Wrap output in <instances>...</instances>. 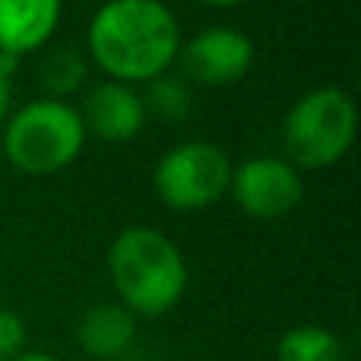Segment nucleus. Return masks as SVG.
I'll return each instance as SVG.
<instances>
[{
    "instance_id": "obj_5",
    "label": "nucleus",
    "mask_w": 361,
    "mask_h": 361,
    "mask_svg": "<svg viewBox=\"0 0 361 361\" xmlns=\"http://www.w3.org/2000/svg\"><path fill=\"white\" fill-rule=\"evenodd\" d=\"M156 193L171 209H203L216 203L231 184V162L212 143H184L165 152L156 165Z\"/></svg>"
},
{
    "instance_id": "obj_3",
    "label": "nucleus",
    "mask_w": 361,
    "mask_h": 361,
    "mask_svg": "<svg viewBox=\"0 0 361 361\" xmlns=\"http://www.w3.org/2000/svg\"><path fill=\"white\" fill-rule=\"evenodd\" d=\"M86 143V127L73 105L61 99H38L16 111L6 124V159L25 175H54L67 169Z\"/></svg>"
},
{
    "instance_id": "obj_8",
    "label": "nucleus",
    "mask_w": 361,
    "mask_h": 361,
    "mask_svg": "<svg viewBox=\"0 0 361 361\" xmlns=\"http://www.w3.org/2000/svg\"><path fill=\"white\" fill-rule=\"evenodd\" d=\"M80 118H82V127L92 130L99 140L124 143V140H133L143 130L149 114H146L140 92H133L124 82H105V86H95L86 95Z\"/></svg>"
},
{
    "instance_id": "obj_7",
    "label": "nucleus",
    "mask_w": 361,
    "mask_h": 361,
    "mask_svg": "<svg viewBox=\"0 0 361 361\" xmlns=\"http://www.w3.org/2000/svg\"><path fill=\"white\" fill-rule=\"evenodd\" d=\"M254 63V44L238 29H206L193 35L180 51V67L190 80L209 82V86H225V82L241 80Z\"/></svg>"
},
{
    "instance_id": "obj_2",
    "label": "nucleus",
    "mask_w": 361,
    "mask_h": 361,
    "mask_svg": "<svg viewBox=\"0 0 361 361\" xmlns=\"http://www.w3.org/2000/svg\"><path fill=\"white\" fill-rule=\"evenodd\" d=\"M108 269L130 314L159 317L187 288V263L171 238L156 228H127L108 250Z\"/></svg>"
},
{
    "instance_id": "obj_1",
    "label": "nucleus",
    "mask_w": 361,
    "mask_h": 361,
    "mask_svg": "<svg viewBox=\"0 0 361 361\" xmlns=\"http://www.w3.org/2000/svg\"><path fill=\"white\" fill-rule=\"evenodd\" d=\"M178 48V19L159 0H108L89 23L92 61L124 86L159 80Z\"/></svg>"
},
{
    "instance_id": "obj_14",
    "label": "nucleus",
    "mask_w": 361,
    "mask_h": 361,
    "mask_svg": "<svg viewBox=\"0 0 361 361\" xmlns=\"http://www.w3.org/2000/svg\"><path fill=\"white\" fill-rule=\"evenodd\" d=\"M25 345V324L16 311L0 307V361H13L23 355Z\"/></svg>"
},
{
    "instance_id": "obj_4",
    "label": "nucleus",
    "mask_w": 361,
    "mask_h": 361,
    "mask_svg": "<svg viewBox=\"0 0 361 361\" xmlns=\"http://www.w3.org/2000/svg\"><path fill=\"white\" fill-rule=\"evenodd\" d=\"M355 102L343 89H311L292 105L282 124L286 149L301 169H330L355 143Z\"/></svg>"
},
{
    "instance_id": "obj_17",
    "label": "nucleus",
    "mask_w": 361,
    "mask_h": 361,
    "mask_svg": "<svg viewBox=\"0 0 361 361\" xmlns=\"http://www.w3.org/2000/svg\"><path fill=\"white\" fill-rule=\"evenodd\" d=\"M203 4H212V6H235V4H241V0H203Z\"/></svg>"
},
{
    "instance_id": "obj_6",
    "label": "nucleus",
    "mask_w": 361,
    "mask_h": 361,
    "mask_svg": "<svg viewBox=\"0 0 361 361\" xmlns=\"http://www.w3.org/2000/svg\"><path fill=\"white\" fill-rule=\"evenodd\" d=\"M231 190H235V200L247 216L254 219H279L286 212H292L298 206L301 193H305V184H301L298 171L288 162L273 156L263 159H250L244 162L238 171H231Z\"/></svg>"
},
{
    "instance_id": "obj_11",
    "label": "nucleus",
    "mask_w": 361,
    "mask_h": 361,
    "mask_svg": "<svg viewBox=\"0 0 361 361\" xmlns=\"http://www.w3.org/2000/svg\"><path fill=\"white\" fill-rule=\"evenodd\" d=\"M276 361H349V352L324 326H295L276 345Z\"/></svg>"
},
{
    "instance_id": "obj_10",
    "label": "nucleus",
    "mask_w": 361,
    "mask_h": 361,
    "mask_svg": "<svg viewBox=\"0 0 361 361\" xmlns=\"http://www.w3.org/2000/svg\"><path fill=\"white\" fill-rule=\"evenodd\" d=\"M137 336V320L124 305H95L80 320L76 339L95 358H114Z\"/></svg>"
},
{
    "instance_id": "obj_15",
    "label": "nucleus",
    "mask_w": 361,
    "mask_h": 361,
    "mask_svg": "<svg viewBox=\"0 0 361 361\" xmlns=\"http://www.w3.org/2000/svg\"><path fill=\"white\" fill-rule=\"evenodd\" d=\"M13 63H16V57L0 54V118L6 114V105H10V73H13Z\"/></svg>"
},
{
    "instance_id": "obj_12",
    "label": "nucleus",
    "mask_w": 361,
    "mask_h": 361,
    "mask_svg": "<svg viewBox=\"0 0 361 361\" xmlns=\"http://www.w3.org/2000/svg\"><path fill=\"white\" fill-rule=\"evenodd\" d=\"M82 80H86V61L73 48H57L42 67V82L51 95L76 92Z\"/></svg>"
},
{
    "instance_id": "obj_13",
    "label": "nucleus",
    "mask_w": 361,
    "mask_h": 361,
    "mask_svg": "<svg viewBox=\"0 0 361 361\" xmlns=\"http://www.w3.org/2000/svg\"><path fill=\"white\" fill-rule=\"evenodd\" d=\"M143 105H146V114H159L162 121H178L190 111V92L180 86L178 80H152L149 92L143 95Z\"/></svg>"
},
{
    "instance_id": "obj_9",
    "label": "nucleus",
    "mask_w": 361,
    "mask_h": 361,
    "mask_svg": "<svg viewBox=\"0 0 361 361\" xmlns=\"http://www.w3.org/2000/svg\"><path fill=\"white\" fill-rule=\"evenodd\" d=\"M61 23V0H0V54L42 48Z\"/></svg>"
},
{
    "instance_id": "obj_16",
    "label": "nucleus",
    "mask_w": 361,
    "mask_h": 361,
    "mask_svg": "<svg viewBox=\"0 0 361 361\" xmlns=\"http://www.w3.org/2000/svg\"><path fill=\"white\" fill-rule=\"evenodd\" d=\"M13 361H57V358L42 355V352H32V355H19V358H13Z\"/></svg>"
}]
</instances>
